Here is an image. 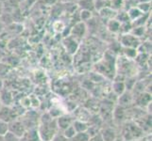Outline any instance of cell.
<instances>
[{
	"instance_id": "cell-1",
	"label": "cell",
	"mask_w": 152,
	"mask_h": 141,
	"mask_svg": "<svg viewBox=\"0 0 152 141\" xmlns=\"http://www.w3.org/2000/svg\"><path fill=\"white\" fill-rule=\"evenodd\" d=\"M57 126V121L49 114L43 115L39 130L37 131L40 139L42 141H51L56 134Z\"/></svg>"
},
{
	"instance_id": "cell-2",
	"label": "cell",
	"mask_w": 152,
	"mask_h": 141,
	"mask_svg": "<svg viewBox=\"0 0 152 141\" xmlns=\"http://www.w3.org/2000/svg\"><path fill=\"white\" fill-rule=\"evenodd\" d=\"M27 131L25 125L23 124L22 121H18V119H14V121L9 122V132L12 133L18 137H22L24 134Z\"/></svg>"
},
{
	"instance_id": "cell-3",
	"label": "cell",
	"mask_w": 152,
	"mask_h": 141,
	"mask_svg": "<svg viewBox=\"0 0 152 141\" xmlns=\"http://www.w3.org/2000/svg\"><path fill=\"white\" fill-rule=\"evenodd\" d=\"M122 44L126 47V48H134L136 49L140 45L139 40L137 37H135L132 34H125L121 39Z\"/></svg>"
},
{
	"instance_id": "cell-4",
	"label": "cell",
	"mask_w": 152,
	"mask_h": 141,
	"mask_svg": "<svg viewBox=\"0 0 152 141\" xmlns=\"http://www.w3.org/2000/svg\"><path fill=\"white\" fill-rule=\"evenodd\" d=\"M15 118H16V114H15V112L12 110L10 108L4 106L0 109V119H2V121L9 123L10 121H14Z\"/></svg>"
},
{
	"instance_id": "cell-5",
	"label": "cell",
	"mask_w": 152,
	"mask_h": 141,
	"mask_svg": "<svg viewBox=\"0 0 152 141\" xmlns=\"http://www.w3.org/2000/svg\"><path fill=\"white\" fill-rule=\"evenodd\" d=\"M86 32V27L83 23H77L74 25L71 34L74 38H82Z\"/></svg>"
},
{
	"instance_id": "cell-6",
	"label": "cell",
	"mask_w": 152,
	"mask_h": 141,
	"mask_svg": "<svg viewBox=\"0 0 152 141\" xmlns=\"http://www.w3.org/2000/svg\"><path fill=\"white\" fill-rule=\"evenodd\" d=\"M21 141H42L39 137L37 130L30 129L28 131H26L24 135L21 137Z\"/></svg>"
},
{
	"instance_id": "cell-7",
	"label": "cell",
	"mask_w": 152,
	"mask_h": 141,
	"mask_svg": "<svg viewBox=\"0 0 152 141\" xmlns=\"http://www.w3.org/2000/svg\"><path fill=\"white\" fill-rule=\"evenodd\" d=\"M128 16H129V21H135V20H137L138 18H140L142 15H144V13L141 12V10L137 8V7H132V8H130L129 9V12H128Z\"/></svg>"
},
{
	"instance_id": "cell-8",
	"label": "cell",
	"mask_w": 152,
	"mask_h": 141,
	"mask_svg": "<svg viewBox=\"0 0 152 141\" xmlns=\"http://www.w3.org/2000/svg\"><path fill=\"white\" fill-rule=\"evenodd\" d=\"M72 123V119L71 118L69 117H61L58 119V122L57 124L59 125L60 128H62V129H66L67 127H69Z\"/></svg>"
},
{
	"instance_id": "cell-9",
	"label": "cell",
	"mask_w": 152,
	"mask_h": 141,
	"mask_svg": "<svg viewBox=\"0 0 152 141\" xmlns=\"http://www.w3.org/2000/svg\"><path fill=\"white\" fill-rule=\"evenodd\" d=\"M101 137L104 141H114L115 134L112 129H105L101 134Z\"/></svg>"
},
{
	"instance_id": "cell-10",
	"label": "cell",
	"mask_w": 152,
	"mask_h": 141,
	"mask_svg": "<svg viewBox=\"0 0 152 141\" xmlns=\"http://www.w3.org/2000/svg\"><path fill=\"white\" fill-rule=\"evenodd\" d=\"M120 24L116 19H112L110 20V22L108 23V28L110 31H112L113 33H116L118 31H120Z\"/></svg>"
},
{
	"instance_id": "cell-11",
	"label": "cell",
	"mask_w": 152,
	"mask_h": 141,
	"mask_svg": "<svg viewBox=\"0 0 152 141\" xmlns=\"http://www.w3.org/2000/svg\"><path fill=\"white\" fill-rule=\"evenodd\" d=\"M73 127H74L76 133H82V132H85L86 130L88 129V126L85 122H82V121H75L74 124H73Z\"/></svg>"
},
{
	"instance_id": "cell-12",
	"label": "cell",
	"mask_w": 152,
	"mask_h": 141,
	"mask_svg": "<svg viewBox=\"0 0 152 141\" xmlns=\"http://www.w3.org/2000/svg\"><path fill=\"white\" fill-rule=\"evenodd\" d=\"M90 139L89 134H87L85 132L82 133H77L75 134V137L72 138V141H88Z\"/></svg>"
},
{
	"instance_id": "cell-13",
	"label": "cell",
	"mask_w": 152,
	"mask_h": 141,
	"mask_svg": "<svg viewBox=\"0 0 152 141\" xmlns=\"http://www.w3.org/2000/svg\"><path fill=\"white\" fill-rule=\"evenodd\" d=\"M76 131L74 127H73V125H70L69 127H67L65 130H64V137L68 138V139H72L73 137H75L76 134Z\"/></svg>"
},
{
	"instance_id": "cell-14",
	"label": "cell",
	"mask_w": 152,
	"mask_h": 141,
	"mask_svg": "<svg viewBox=\"0 0 152 141\" xmlns=\"http://www.w3.org/2000/svg\"><path fill=\"white\" fill-rule=\"evenodd\" d=\"M137 8L142 12L144 14L146 13L148 14L149 9H151V5H150V2H145V3H139V5L137 6Z\"/></svg>"
},
{
	"instance_id": "cell-15",
	"label": "cell",
	"mask_w": 152,
	"mask_h": 141,
	"mask_svg": "<svg viewBox=\"0 0 152 141\" xmlns=\"http://www.w3.org/2000/svg\"><path fill=\"white\" fill-rule=\"evenodd\" d=\"M3 141H21V138L16 137L10 132H7V134L3 135Z\"/></svg>"
},
{
	"instance_id": "cell-16",
	"label": "cell",
	"mask_w": 152,
	"mask_h": 141,
	"mask_svg": "<svg viewBox=\"0 0 152 141\" xmlns=\"http://www.w3.org/2000/svg\"><path fill=\"white\" fill-rule=\"evenodd\" d=\"M113 90L116 92L119 95H121V94L124 92L125 90V85L124 83H120V82H116L113 84Z\"/></svg>"
},
{
	"instance_id": "cell-17",
	"label": "cell",
	"mask_w": 152,
	"mask_h": 141,
	"mask_svg": "<svg viewBox=\"0 0 152 141\" xmlns=\"http://www.w3.org/2000/svg\"><path fill=\"white\" fill-rule=\"evenodd\" d=\"M7 132H9V123L0 119V135L3 137L7 134Z\"/></svg>"
},
{
	"instance_id": "cell-18",
	"label": "cell",
	"mask_w": 152,
	"mask_h": 141,
	"mask_svg": "<svg viewBox=\"0 0 152 141\" xmlns=\"http://www.w3.org/2000/svg\"><path fill=\"white\" fill-rule=\"evenodd\" d=\"M92 17V12L90 10H86V9H82L80 12V18L81 21H88L90 20Z\"/></svg>"
},
{
	"instance_id": "cell-19",
	"label": "cell",
	"mask_w": 152,
	"mask_h": 141,
	"mask_svg": "<svg viewBox=\"0 0 152 141\" xmlns=\"http://www.w3.org/2000/svg\"><path fill=\"white\" fill-rule=\"evenodd\" d=\"M89 141H104L102 137H101V134H99V135H95V137H93L92 138L89 139Z\"/></svg>"
},
{
	"instance_id": "cell-20",
	"label": "cell",
	"mask_w": 152,
	"mask_h": 141,
	"mask_svg": "<svg viewBox=\"0 0 152 141\" xmlns=\"http://www.w3.org/2000/svg\"><path fill=\"white\" fill-rule=\"evenodd\" d=\"M3 29H4V23H3V21H1V19H0V34H1Z\"/></svg>"
},
{
	"instance_id": "cell-21",
	"label": "cell",
	"mask_w": 152,
	"mask_h": 141,
	"mask_svg": "<svg viewBox=\"0 0 152 141\" xmlns=\"http://www.w3.org/2000/svg\"><path fill=\"white\" fill-rule=\"evenodd\" d=\"M44 1L45 3H48V4H54L57 1V0H44Z\"/></svg>"
},
{
	"instance_id": "cell-22",
	"label": "cell",
	"mask_w": 152,
	"mask_h": 141,
	"mask_svg": "<svg viewBox=\"0 0 152 141\" xmlns=\"http://www.w3.org/2000/svg\"><path fill=\"white\" fill-rule=\"evenodd\" d=\"M64 2H74V0H62Z\"/></svg>"
},
{
	"instance_id": "cell-23",
	"label": "cell",
	"mask_w": 152,
	"mask_h": 141,
	"mask_svg": "<svg viewBox=\"0 0 152 141\" xmlns=\"http://www.w3.org/2000/svg\"><path fill=\"white\" fill-rule=\"evenodd\" d=\"M2 9H3V8H2V6H1V3H0V14L2 13Z\"/></svg>"
},
{
	"instance_id": "cell-24",
	"label": "cell",
	"mask_w": 152,
	"mask_h": 141,
	"mask_svg": "<svg viewBox=\"0 0 152 141\" xmlns=\"http://www.w3.org/2000/svg\"><path fill=\"white\" fill-rule=\"evenodd\" d=\"M0 109H1V103H0Z\"/></svg>"
}]
</instances>
